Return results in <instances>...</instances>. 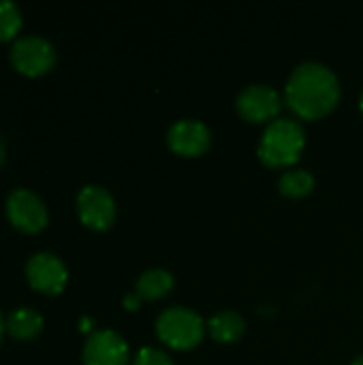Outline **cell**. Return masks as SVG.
<instances>
[{
  "mask_svg": "<svg viewBox=\"0 0 363 365\" xmlns=\"http://www.w3.org/2000/svg\"><path fill=\"white\" fill-rule=\"evenodd\" d=\"M6 218L17 231L28 235L41 233L47 227V210L43 201L26 188H17L6 197Z\"/></svg>",
  "mask_w": 363,
  "mask_h": 365,
  "instance_id": "5",
  "label": "cell"
},
{
  "mask_svg": "<svg viewBox=\"0 0 363 365\" xmlns=\"http://www.w3.org/2000/svg\"><path fill=\"white\" fill-rule=\"evenodd\" d=\"M90 325H92V323H90V319H81V329H83V331H88V329H90Z\"/></svg>",
  "mask_w": 363,
  "mask_h": 365,
  "instance_id": "20",
  "label": "cell"
},
{
  "mask_svg": "<svg viewBox=\"0 0 363 365\" xmlns=\"http://www.w3.org/2000/svg\"><path fill=\"white\" fill-rule=\"evenodd\" d=\"M302 148H304L302 124L291 118H280L265 128L259 145V156L265 165L282 167L295 163Z\"/></svg>",
  "mask_w": 363,
  "mask_h": 365,
  "instance_id": "2",
  "label": "cell"
},
{
  "mask_svg": "<svg viewBox=\"0 0 363 365\" xmlns=\"http://www.w3.org/2000/svg\"><path fill=\"white\" fill-rule=\"evenodd\" d=\"M315 186V178L306 169H291L282 173L280 178V190L291 197H302L308 195Z\"/></svg>",
  "mask_w": 363,
  "mask_h": 365,
  "instance_id": "14",
  "label": "cell"
},
{
  "mask_svg": "<svg viewBox=\"0 0 363 365\" xmlns=\"http://www.w3.org/2000/svg\"><path fill=\"white\" fill-rule=\"evenodd\" d=\"M156 331L169 346L190 349L203 338V319L188 308H167L156 321Z\"/></svg>",
  "mask_w": 363,
  "mask_h": 365,
  "instance_id": "3",
  "label": "cell"
},
{
  "mask_svg": "<svg viewBox=\"0 0 363 365\" xmlns=\"http://www.w3.org/2000/svg\"><path fill=\"white\" fill-rule=\"evenodd\" d=\"M351 365H363V355H359V357H357V359H355Z\"/></svg>",
  "mask_w": 363,
  "mask_h": 365,
  "instance_id": "21",
  "label": "cell"
},
{
  "mask_svg": "<svg viewBox=\"0 0 363 365\" xmlns=\"http://www.w3.org/2000/svg\"><path fill=\"white\" fill-rule=\"evenodd\" d=\"M77 214L81 222L94 231H103L111 227L116 218L113 197L101 186H86L77 197Z\"/></svg>",
  "mask_w": 363,
  "mask_h": 365,
  "instance_id": "7",
  "label": "cell"
},
{
  "mask_svg": "<svg viewBox=\"0 0 363 365\" xmlns=\"http://www.w3.org/2000/svg\"><path fill=\"white\" fill-rule=\"evenodd\" d=\"M21 28V11L15 2L0 0V43L11 41Z\"/></svg>",
  "mask_w": 363,
  "mask_h": 365,
  "instance_id": "15",
  "label": "cell"
},
{
  "mask_svg": "<svg viewBox=\"0 0 363 365\" xmlns=\"http://www.w3.org/2000/svg\"><path fill=\"white\" fill-rule=\"evenodd\" d=\"M210 327V334L212 338H216L218 342H233L242 336L244 331V319L237 314V312H231V310H225V312H218L210 319L208 323Z\"/></svg>",
  "mask_w": 363,
  "mask_h": 365,
  "instance_id": "13",
  "label": "cell"
},
{
  "mask_svg": "<svg viewBox=\"0 0 363 365\" xmlns=\"http://www.w3.org/2000/svg\"><path fill=\"white\" fill-rule=\"evenodd\" d=\"M169 145L178 154H201L210 143V128L199 120H180L169 128Z\"/></svg>",
  "mask_w": 363,
  "mask_h": 365,
  "instance_id": "10",
  "label": "cell"
},
{
  "mask_svg": "<svg viewBox=\"0 0 363 365\" xmlns=\"http://www.w3.org/2000/svg\"><path fill=\"white\" fill-rule=\"evenodd\" d=\"M135 365H173V361L158 349H141L135 357Z\"/></svg>",
  "mask_w": 363,
  "mask_h": 365,
  "instance_id": "16",
  "label": "cell"
},
{
  "mask_svg": "<svg viewBox=\"0 0 363 365\" xmlns=\"http://www.w3.org/2000/svg\"><path fill=\"white\" fill-rule=\"evenodd\" d=\"M4 331H6V321H4V319H2V314H0V342H2Z\"/></svg>",
  "mask_w": 363,
  "mask_h": 365,
  "instance_id": "19",
  "label": "cell"
},
{
  "mask_svg": "<svg viewBox=\"0 0 363 365\" xmlns=\"http://www.w3.org/2000/svg\"><path fill=\"white\" fill-rule=\"evenodd\" d=\"M43 329V319L39 312L30 308H19L9 314L6 319V334L17 340V342H28L34 340Z\"/></svg>",
  "mask_w": 363,
  "mask_h": 365,
  "instance_id": "11",
  "label": "cell"
},
{
  "mask_svg": "<svg viewBox=\"0 0 363 365\" xmlns=\"http://www.w3.org/2000/svg\"><path fill=\"white\" fill-rule=\"evenodd\" d=\"M4 158H6V145H4V139L0 137V167L4 165Z\"/></svg>",
  "mask_w": 363,
  "mask_h": 365,
  "instance_id": "18",
  "label": "cell"
},
{
  "mask_svg": "<svg viewBox=\"0 0 363 365\" xmlns=\"http://www.w3.org/2000/svg\"><path fill=\"white\" fill-rule=\"evenodd\" d=\"M173 287V276L167 269H148L145 274H141V278L137 280V295L141 299H156L163 297L169 289Z\"/></svg>",
  "mask_w": 363,
  "mask_h": 365,
  "instance_id": "12",
  "label": "cell"
},
{
  "mask_svg": "<svg viewBox=\"0 0 363 365\" xmlns=\"http://www.w3.org/2000/svg\"><path fill=\"white\" fill-rule=\"evenodd\" d=\"M28 284L43 295H58L66 284V267L51 252H39L26 263Z\"/></svg>",
  "mask_w": 363,
  "mask_h": 365,
  "instance_id": "6",
  "label": "cell"
},
{
  "mask_svg": "<svg viewBox=\"0 0 363 365\" xmlns=\"http://www.w3.org/2000/svg\"><path fill=\"white\" fill-rule=\"evenodd\" d=\"M338 96V77L321 62L300 64L287 81V101L304 118L325 115L334 109Z\"/></svg>",
  "mask_w": 363,
  "mask_h": 365,
  "instance_id": "1",
  "label": "cell"
},
{
  "mask_svg": "<svg viewBox=\"0 0 363 365\" xmlns=\"http://www.w3.org/2000/svg\"><path fill=\"white\" fill-rule=\"evenodd\" d=\"M237 109L248 120H267L278 113L280 96L265 83H252L237 96Z\"/></svg>",
  "mask_w": 363,
  "mask_h": 365,
  "instance_id": "9",
  "label": "cell"
},
{
  "mask_svg": "<svg viewBox=\"0 0 363 365\" xmlns=\"http://www.w3.org/2000/svg\"><path fill=\"white\" fill-rule=\"evenodd\" d=\"M86 365H126L128 364V346L116 331L103 329L94 331L83 349Z\"/></svg>",
  "mask_w": 363,
  "mask_h": 365,
  "instance_id": "8",
  "label": "cell"
},
{
  "mask_svg": "<svg viewBox=\"0 0 363 365\" xmlns=\"http://www.w3.org/2000/svg\"><path fill=\"white\" fill-rule=\"evenodd\" d=\"M139 302H141V297H139L137 293H133V295H126V297H124V306H126L128 310L139 308Z\"/></svg>",
  "mask_w": 363,
  "mask_h": 365,
  "instance_id": "17",
  "label": "cell"
},
{
  "mask_svg": "<svg viewBox=\"0 0 363 365\" xmlns=\"http://www.w3.org/2000/svg\"><path fill=\"white\" fill-rule=\"evenodd\" d=\"M11 64L17 73L26 77H41L49 73L56 64V49L49 41L28 34L13 43L11 47Z\"/></svg>",
  "mask_w": 363,
  "mask_h": 365,
  "instance_id": "4",
  "label": "cell"
},
{
  "mask_svg": "<svg viewBox=\"0 0 363 365\" xmlns=\"http://www.w3.org/2000/svg\"><path fill=\"white\" fill-rule=\"evenodd\" d=\"M362 109H363V92H362Z\"/></svg>",
  "mask_w": 363,
  "mask_h": 365,
  "instance_id": "22",
  "label": "cell"
}]
</instances>
